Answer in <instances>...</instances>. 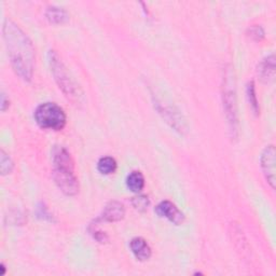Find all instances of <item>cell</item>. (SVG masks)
Listing matches in <instances>:
<instances>
[{
	"instance_id": "17",
	"label": "cell",
	"mask_w": 276,
	"mask_h": 276,
	"mask_svg": "<svg viewBox=\"0 0 276 276\" xmlns=\"http://www.w3.org/2000/svg\"><path fill=\"white\" fill-rule=\"evenodd\" d=\"M7 107H9V101L6 100V95L3 93V95H2V110L5 111L7 109Z\"/></svg>"
},
{
	"instance_id": "4",
	"label": "cell",
	"mask_w": 276,
	"mask_h": 276,
	"mask_svg": "<svg viewBox=\"0 0 276 276\" xmlns=\"http://www.w3.org/2000/svg\"><path fill=\"white\" fill-rule=\"evenodd\" d=\"M34 118L41 129L60 131L66 126V113L55 103H43L35 110Z\"/></svg>"
},
{
	"instance_id": "2",
	"label": "cell",
	"mask_w": 276,
	"mask_h": 276,
	"mask_svg": "<svg viewBox=\"0 0 276 276\" xmlns=\"http://www.w3.org/2000/svg\"><path fill=\"white\" fill-rule=\"evenodd\" d=\"M53 178L58 188L69 197L76 195L79 191V182L75 175L74 161L70 154L63 147L56 148L53 154Z\"/></svg>"
},
{
	"instance_id": "10",
	"label": "cell",
	"mask_w": 276,
	"mask_h": 276,
	"mask_svg": "<svg viewBox=\"0 0 276 276\" xmlns=\"http://www.w3.org/2000/svg\"><path fill=\"white\" fill-rule=\"evenodd\" d=\"M275 71V63H274V55L269 56L265 58L259 66L258 69V74L260 75V78L264 81H269V80L273 79Z\"/></svg>"
},
{
	"instance_id": "3",
	"label": "cell",
	"mask_w": 276,
	"mask_h": 276,
	"mask_svg": "<svg viewBox=\"0 0 276 276\" xmlns=\"http://www.w3.org/2000/svg\"><path fill=\"white\" fill-rule=\"evenodd\" d=\"M49 63L55 81L65 96L75 105L81 104L83 101V93L81 88L71 78L63 62L60 60L59 56L54 51H50L49 53Z\"/></svg>"
},
{
	"instance_id": "7",
	"label": "cell",
	"mask_w": 276,
	"mask_h": 276,
	"mask_svg": "<svg viewBox=\"0 0 276 276\" xmlns=\"http://www.w3.org/2000/svg\"><path fill=\"white\" fill-rule=\"evenodd\" d=\"M131 252L139 261H147L151 257V248L146 239L142 237H134L130 242Z\"/></svg>"
},
{
	"instance_id": "13",
	"label": "cell",
	"mask_w": 276,
	"mask_h": 276,
	"mask_svg": "<svg viewBox=\"0 0 276 276\" xmlns=\"http://www.w3.org/2000/svg\"><path fill=\"white\" fill-rule=\"evenodd\" d=\"M14 164L11 158L9 157L4 150L0 151V170H2L3 175L10 174L13 170Z\"/></svg>"
},
{
	"instance_id": "14",
	"label": "cell",
	"mask_w": 276,
	"mask_h": 276,
	"mask_svg": "<svg viewBox=\"0 0 276 276\" xmlns=\"http://www.w3.org/2000/svg\"><path fill=\"white\" fill-rule=\"evenodd\" d=\"M247 97H248L249 105H251L254 112L255 113L259 112V104H258V101H257V95H256V91H255V84H254L253 81L249 82L247 84Z\"/></svg>"
},
{
	"instance_id": "1",
	"label": "cell",
	"mask_w": 276,
	"mask_h": 276,
	"mask_svg": "<svg viewBox=\"0 0 276 276\" xmlns=\"http://www.w3.org/2000/svg\"><path fill=\"white\" fill-rule=\"evenodd\" d=\"M4 39L11 65L24 81H30L34 74L35 50L29 38L13 21L7 19L3 27Z\"/></svg>"
},
{
	"instance_id": "15",
	"label": "cell",
	"mask_w": 276,
	"mask_h": 276,
	"mask_svg": "<svg viewBox=\"0 0 276 276\" xmlns=\"http://www.w3.org/2000/svg\"><path fill=\"white\" fill-rule=\"evenodd\" d=\"M132 204L137 210L145 211L149 205V200L146 195H138V197L133 198Z\"/></svg>"
},
{
	"instance_id": "5",
	"label": "cell",
	"mask_w": 276,
	"mask_h": 276,
	"mask_svg": "<svg viewBox=\"0 0 276 276\" xmlns=\"http://www.w3.org/2000/svg\"><path fill=\"white\" fill-rule=\"evenodd\" d=\"M261 168L266 180L274 189L275 187V148L273 145L268 146L261 155Z\"/></svg>"
},
{
	"instance_id": "11",
	"label": "cell",
	"mask_w": 276,
	"mask_h": 276,
	"mask_svg": "<svg viewBox=\"0 0 276 276\" xmlns=\"http://www.w3.org/2000/svg\"><path fill=\"white\" fill-rule=\"evenodd\" d=\"M97 170L103 175L113 174L117 170V161L112 157H103L97 162Z\"/></svg>"
},
{
	"instance_id": "9",
	"label": "cell",
	"mask_w": 276,
	"mask_h": 276,
	"mask_svg": "<svg viewBox=\"0 0 276 276\" xmlns=\"http://www.w3.org/2000/svg\"><path fill=\"white\" fill-rule=\"evenodd\" d=\"M127 186H128V188L133 192H135V193L140 192L145 187L144 175L138 171L130 173L127 177Z\"/></svg>"
},
{
	"instance_id": "12",
	"label": "cell",
	"mask_w": 276,
	"mask_h": 276,
	"mask_svg": "<svg viewBox=\"0 0 276 276\" xmlns=\"http://www.w3.org/2000/svg\"><path fill=\"white\" fill-rule=\"evenodd\" d=\"M47 17L53 24H62L68 20V14L63 9L57 7H51L47 11Z\"/></svg>"
},
{
	"instance_id": "6",
	"label": "cell",
	"mask_w": 276,
	"mask_h": 276,
	"mask_svg": "<svg viewBox=\"0 0 276 276\" xmlns=\"http://www.w3.org/2000/svg\"><path fill=\"white\" fill-rule=\"evenodd\" d=\"M155 210L160 217L166 218L176 226L181 225L185 221L183 213L177 208L175 204L170 201H162L161 203H159Z\"/></svg>"
},
{
	"instance_id": "16",
	"label": "cell",
	"mask_w": 276,
	"mask_h": 276,
	"mask_svg": "<svg viewBox=\"0 0 276 276\" xmlns=\"http://www.w3.org/2000/svg\"><path fill=\"white\" fill-rule=\"evenodd\" d=\"M251 36H252V37L256 38L257 40H260L261 38H263L264 33H263L261 27H259V26H256V27H253L251 29Z\"/></svg>"
},
{
	"instance_id": "8",
	"label": "cell",
	"mask_w": 276,
	"mask_h": 276,
	"mask_svg": "<svg viewBox=\"0 0 276 276\" xmlns=\"http://www.w3.org/2000/svg\"><path fill=\"white\" fill-rule=\"evenodd\" d=\"M124 213H126V209H124V206L122 204L113 201L110 202L109 204H107V206L103 211L102 219L109 222L119 221L124 217Z\"/></svg>"
}]
</instances>
